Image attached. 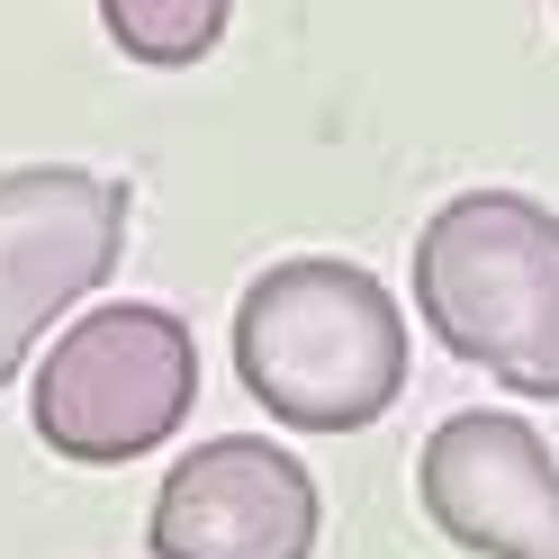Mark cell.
<instances>
[{"label": "cell", "instance_id": "6da1fadb", "mask_svg": "<svg viewBox=\"0 0 559 559\" xmlns=\"http://www.w3.org/2000/svg\"><path fill=\"white\" fill-rule=\"evenodd\" d=\"M235 370L289 433H370L406 397V307L361 262L289 253L235 298Z\"/></svg>", "mask_w": 559, "mask_h": 559}, {"label": "cell", "instance_id": "7a4b0ae2", "mask_svg": "<svg viewBox=\"0 0 559 559\" xmlns=\"http://www.w3.org/2000/svg\"><path fill=\"white\" fill-rule=\"evenodd\" d=\"M415 317L514 397H559V217L523 190L442 199L415 235Z\"/></svg>", "mask_w": 559, "mask_h": 559}, {"label": "cell", "instance_id": "3957f363", "mask_svg": "<svg viewBox=\"0 0 559 559\" xmlns=\"http://www.w3.org/2000/svg\"><path fill=\"white\" fill-rule=\"evenodd\" d=\"M199 406V334L181 307L99 298L55 334V353L27 370V415L55 461L127 469L171 442Z\"/></svg>", "mask_w": 559, "mask_h": 559}, {"label": "cell", "instance_id": "277c9868", "mask_svg": "<svg viewBox=\"0 0 559 559\" xmlns=\"http://www.w3.org/2000/svg\"><path fill=\"white\" fill-rule=\"evenodd\" d=\"M135 190L91 163H19L0 171V389L27 370L46 325L91 298L127 253Z\"/></svg>", "mask_w": 559, "mask_h": 559}, {"label": "cell", "instance_id": "5b68a950", "mask_svg": "<svg viewBox=\"0 0 559 559\" xmlns=\"http://www.w3.org/2000/svg\"><path fill=\"white\" fill-rule=\"evenodd\" d=\"M154 559H317L325 497L289 442H190L154 487Z\"/></svg>", "mask_w": 559, "mask_h": 559}, {"label": "cell", "instance_id": "8992f818", "mask_svg": "<svg viewBox=\"0 0 559 559\" xmlns=\"http://www.w3.org/2000/svg\"><path fill=\"white\" fill-rule=\"evenodd\" d=\"M415 497L442 523V542L478 559H559V461L523 415H442L415 461Z\"/></svg>", "mask_w": 559, "mask_h": 559}, {"label": "cell", "instance_id": "52a82bcc", "mask_svg": "<svg viewBox=\"0 0 559 559\" xmlns=\"http://www.w3.org/2000/svg\"><path fill=\"white\" fill-rule=\"evenodd\" d=\"M99 27H109L118 55L154 63V73H181V63H199L226 37V0H99Z\"/></svg>", "mask_w": 559, "mask_h": 559}]
</instances>
